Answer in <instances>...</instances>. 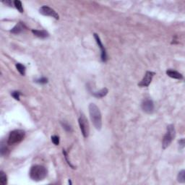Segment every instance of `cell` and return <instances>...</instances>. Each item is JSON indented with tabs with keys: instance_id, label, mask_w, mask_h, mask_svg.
<instances>
[{
	"instance_id": "6da1fadb",
	"label": "cell",
	"mask_w": 185,
	"mask_h": 185,
	"mask_svg": "<svg viewBox=\"0 0 185 185\" xmlns=\"http://www.w3.org/2000/svg\"><path fill=\"white\" fill-rule=\"evenodd\" d=\"M89 114L91 119L95 128L100 130L102 127V117L98 107L95 103L89 105Z\"/></svg>"
},
{
	"instance_id": "7a4b0ae2",
	"label": "cell",
	"mask_w": 185,
	"mask_h": 185,
	"mask_svg": "<svg viewBox=\"0 0 185 185\" xmlns=\"http://www.w3.org/2000/svg\"><path fill=\"white\" fill-rule=\"evenodd\" d=\"M47 169L41 165H35L31 167L29 175L32 180L36 182L42 181L47 176Z\"/></svg>"
},
{
	"instance_id": "3957f363",
	"label": "cell",
	"mask_w": 185,
	"mask_h": 185,
	"mask_svg": "<svg viewBox=\"0 0 185 185\" xmlns=\"http://www.w3.org/2000/svg\"><path fill=\"white\" fill-rule=\"evenodd\" d=\"M25 135V131L22 130H15L12 131L8 136L7 144L9 145H17L24 139Z\"/></svg>"
},
{
	"instance_id": "277c9868",
	"label": "cell",
	"mask_w": 185,
	"mask_h": 185,
	"mask_svg": "<svg viewBox=\"0 0 185 185\" xmlns=\"http://www.w3.org/2000/svg\"><path fill=\"white\" fill-rule=\"evenodd\" d=\"M176 135V131L175 128H174V126L173 124H169V125L167 127V131L166 133L165 134L164 137H163V144H162V146H163V149H166L171 145V142L174 140V138H175Z\"/></svg>"
},
{
	"instance_id": "5b68a950",
	"label": "cell",
	"mask_w": 185,
	"mask_h": 185,
	"mask_svg": "<svg viewBox=\"0 0 185 185\" xmlns=\"http://www.w3.org/2000/svg\"><path fill=\"white\" fill-rule=\"evenodd\" d=\"M78 123H79L80 128L82 135H83L84 138H87L89 135L90 127L88 119L83 114H81L80 117L78 119Z\"/></svg>"
},
{
	"instance_id": "8992f818",
	"label": "cell",
	"mask_w": 185,
	"mask_h": 185,
	"mask_svg": "<svg viewBox=\"0 0 185 185\" xmlns=\"http://www.w3.org/2000/svg\"><path fill=\"white\" fill-rule=\"evenodd\" d=\"M39 13L41 15L44 16H49V17H52L56 20H59V16L57 14V12L52 8L49 7V6H42L40 9H39Z\"/></svg>"
},
{
	"instance_id": "52a82bcc",
	"label": "cell",
	"mask_w": 185,
	"mask_h": 185,
	"mask_svg": "<svg viewBox=\"0 0 185 185\" xmlns=\"http://www.w3.org/2000/svg\"><path fill=\"white\" fill-rule=\"evenodd\" d=\"M142 111L147 114H152L154 111L155 106L154 103L151 99H145L142 101L141 105Z\"/></svg>"
},
{
	"instance_id": "ba28073f",
	"label": "cell",
	"mask_w": 185,
	"mask_h": 185,
	"mask_svg": "<svg viewBox=\"0 0 185 185\" xmlns=\"http://www.w3.org/2000/svg\"><path fill=\"white\" fill-rule=\"evenodd\" d=\"M156 75V73L151 71H148L145 73V76H144L143 79L141 80V82L138 84L140 87H148L151 82L152 80H153V76Z\"/></svg>"
},
{
	"instance_id": "9c48e42d",
	"label": "cell",
	"mask_w": 185,
	"mask_h": 185,
	"mask_svg": "<svg viewBox=\"0 0 185 185\" xmlns=\"http://www.w3.org/2000/svg\"><path fill=\"white\" fill-rule=\"evenodd\" d=\"M94 38L96 40V43L98 45L99 48L101 49V61L103 62H106L108 59V56L107 54H106V51L105 49L104 46H103V43H102L100 37L98 36V35L96 34H94Z\"/></svg>"
},
{
	"instance_id": "30bf717a",
	"label": "cell",
	"mask_w": 185,
	"mask_h": 185,
	"mask_svg": "<svg viewBox=\"0 0 185 185\" xmlns=\"http://www.w3.org/2000/svg\"><path fill=\"white\" fill-rule=\"evenodd\" d=\"M166 75H168V77L171 78H174V79H177V80H182L183 79V75L179 73V72L176 71V70H168L166 71Z\"/></svg>"
},
{
	"instance_id": "8fae6325",
	"label": "cell",
	"mask_w": 185,
	"mask_h": 185,
	"mask_svg": "<svg viewBox=\"0 0 185 185\" xmlns=\"http://www.w3.org/2000/svg\"><path fill=\"white\" fill-rule=\"evenodd\" d=\"M32 33L40 38H46L49 36V33L44 30H32Z\"/></svg>"
},
{
	"instance_id": "7c38bea8",
	"label": "cell",
	"mask_w": 185,
	"mask_h": 185,
	"mask_svg": "<svg viewBox=\"0 0 185 185\" xmlns=\"http://www.w3.org/2000/svg\"><path fill=\"white\" fill-rule=\"evenodd\" d=\"M25 28V27L24 24H22V22H19L10 31V33L13 34H19L24 31Z\"/></svg>"
},
{
	"instance_id": "4fadbf2b",
	"label": "cell",
	"mask_w": 185,
	"mask_h": 185,
	"mask_svg": "<svg viewBox=\"0 0 185 185\" xmlns=\"http://www.w3.org/2000/svg\"><path fill=\"white\" fill-rule=\"evenodd\" d=\"M109 93V91L106 88H102L101 90H100L99 91H97V92H93L92 94L96 98H103L104 96H106V95L108 94Z\"/></svg>"
},
{
	"instance_id": "5bb4252c",
	"label": "cell",
	"mask_w": 185,
	"mask_h": 185,
	"mask_svg": "<svg viewBox=\"0 0 185 185\" xmlns=\"http://www.w3.org/2000/svg\"><path fill=\"white\" fill-rule=\"evenodd\" d=\"M15 67L16 68H17V71L19 72L20 74L21 75L24 76V75H25V70H26V68H25V65L20 64V63H17V64H15Z\"/></svg>"
},
{
	"instance_id": "9a60e30c",
	"label": "cell",
	"mask_w": 185,
	"mask_h": 185,
	"mask_svg": "<svg viewBox=\"0 0 185 185\" xmlns=\"http://www.w3.org/2000/svg\"><path fill=\"white\" fill-rule=\"evenodd\" d=\"M7 152H8V149L6 147V144L4 143V141L2 140L1 142V148H0V153H1V156H7Z\"/></svg>"
},
{
	"instance_id": "2e32d148",
	"label": "cell",
	"mask_w": 185,
	"mask_h": 185,
	"mask_svg": "<svg viewBox=\"0 0 185 185\" xmlns=\"http://www.w3.org/2000/svg\"><path fill=\"white\" fill-rule=\"evenodd\" d=\"M0 184L5 185L7 184V177L3 171H0Z\"/></svg>"
},
{
	"instance_id": "e0dca14e",
	"label": "cell",
	"mask_w": 185,
	"mask_h": 185,
	"mask_svg": "<svg viewBox=\"0 0 185 185\" xmlns=\"http://www.w3.org/2000/svg\"><path fill=\"white\" fill-rule=\"evenodd\" d=\"M177 181L180 183H185V171L184 169L179 172L177 176Z\"/></svg>"
},
{
	"instance_id": "ac0fdd59",
	"label": "cell",
	"mask_w": 185,
	"mask_h": 185,
	"mask_svg": "<svg viewBox=\"0 0 185 185\" xmlns=\"http://www.w3.org/2000/svg\"><path fill=\"white\" fill-rule=\"evenodd\" d=\"M14 5L15 6L16 9L20 12V13H23V7H22V2L19 0H15L14 1Z\"/></svg>"
},
{
	"instance_id": "d6986e66",
	"label": "cell",
	"mask_w": 185,
	"mask_h": 185,
	"mask_svg": "<svg viewBox=\"0 0 185 185\" xmlns=\"http://www.w3.org/2000/svg\"><path fill=\"white\" fill-rule=\"evenodd\" d=\"M61 125H62L63 128H64V130L67 131V132H73V129H72V127L70 125V124H67V123H66V122H61Z\"/></svg>"
},
{
	"instance_id": "ffe728a7",
	"label": "cell",
	"mask_w": 185,
	"mask_h": 185,
	"mask_svg": "<svg viewBox=\"0 0 185 185\" xmlns=\"http://www.w3.org/2000/svg\"><path fill=\"white\" fill-rule=\"evenodd\" d=\"M21 94H22V93H21V92H20V91H13V92L11 93V96H13L15 100L17 101H20V96Z\"/></svg>"
},
{
	"instance_id": "44dd1931",
	"label": "cell",
	"mask_w": 185,
	"mask_h": 185,
	"mask_svg": "<svg viewBox=\"0 0 185 185\" xmlns=\"http://www.w3.org/2000/svg\"><path fill=\"white\" fill-rule=\"evenodd\" d=\"M52 141L55 145H59V138L57 135H53L52 136Z\"/></svg>"
},
{
	"instance_id": "7402d4cb",
	"label": "cell",
	"mask_w": 185,
	"mask_h": 185,
	"mask_svg": "<svg viewBox=\"0 0 185 185\" xmlns=\"http://www.w3.org/2000/svg\"><path fill=\"white\" fill-rule=\"evenodd\" d=\"M36 82H37V83L38 84H46L48 82V79L46 77H40L39 78V79L36 80L35 81Z\"/></svg>"
},
{
	"instance_id": "603a6c76",
	"label": "cell",
	"mask_w": 185,
	"mask_h": 185,
	"mask_svg": "<svg viewBox=\"0 0 185 185\" xmlns=\"http://www.w3.org/2000/svg\"><path fill=\"white\" fill-rule=\"evenodd\" d=\"M63 154H64V157H65L66 160H67V163H68V164H69V165H70V166H71V167H72V168H75V167H74V166H73V165H72V164H71V163H70V161H69V160H68V159H67V152H66V151H65V150H63Z\"/></svg>"
},
{
	"instance_id": "cb8c5ba5",
	"label": "cell",
	"mask_w": 185,
	"mask_h": 185,
	"mask_svg": "<svg viewBox=\"0 0 185 185\" xmlns=\"http://www.w3.org/2000/svg\"><path fill=\"white\" fill-rule=\"evenodd\" d=\"M179 146L181 147L182 149H183L184 148V138H182V139H181L179 141Z\"/></svg>"
},
{
	"instance_id": "d4e9b609",
	"label": "cell",
	"mask_w": 185,
	"mask_h": 185,
	"mask_svg": "<svg viewBox=\"0 0 185 185\" xmlns=\"http://www.w3.org/2000/svg\"><path fill=\"white\" fill-rule=\"evenodd\" d=\"M3 3H4V4H7V5L10 6V7H12V6H13V4L14 2H13V1H10V0H7V1H3Z\"/></svg>"
}]
</instances>
